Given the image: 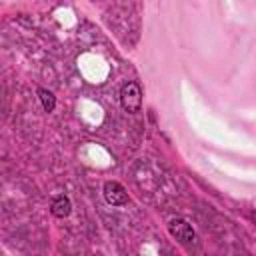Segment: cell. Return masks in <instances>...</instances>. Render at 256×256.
<instances>
[{
    "mask_svg": "<svg viewBox=\"0 0 256 256\" xmlns=\"http://www.w3.org/2000/svg\"><path fill=\"white\" fill-rule=\"evenodd\" d=\"M38 98H40L42 108H44L46 112H52V110H54V106H56V98H54V94H52L50 90L40 88V90H38Z\"/></svg>",
    "mask_w": 256,
    "mask_h": 256,
    "instance_id": "5b68a950",
    "label": "cell"
},
{
    "mask_svg": "<svg viewBox=\"0 0 256 256\" xmlns=\"http://www.w3.org/2000/svg\"><path fill=\"white\" fill-rule=\"evenodd\" d=\"M70 208H72V204H70V200L66 196H56L52 200V204H50V212L56 218H66L70 214Z\"/></svg>",
    "mask_w": 256,
    "mask_h": 256,
    "instance_id": "277c9868",
    "label": "cell"
},
{
    "mask_svg": "<svg viewBox=\"0 0 256 256\" xmlns=\"http://www.w3.org/2000/svg\"><path fill=\"white\" fill-rule=\"evenodd\" d=\"M120 104L126 112H138L142 108V88L138 82H126L120 88Z\"/></svg>",
    "mask_w": 256,
    "mask_h": 256,
    "instance_id": "6da1fadb",
    "label": "cell"
},
{
    "mask_svg": "<svg viewBox=\"0 0 256 256\" xmlns=\"http://www.w3.org/2000/svg\"><path fill=\"white\" fill-rule=\"evenodd\" d=\"M104 200L110 206H124V204H128L126 188L120 182H106L104 184Z\"/></svg>",
    "mask_w": 256,
    "mask_h": 256,
    "instance_id": "3957f363",
    "label": "cell"
},
{
    "mask_svg": "<svg viewBox=\"0 0 256 256\" xmlns=\"http://www.w3.org/2000/svg\"><path fill=\"white\" fill-rule=\"evenodd\" d=\"M168 232L182 244H192L196 240V232L194 228L184 220V218H172L168 222Z\"/></svg>",
    "mask_w": 256,
    "mask_h": 256,
    "instance_id": "7a4b0ae2",
    "label": "cell"
}]
</instances>
